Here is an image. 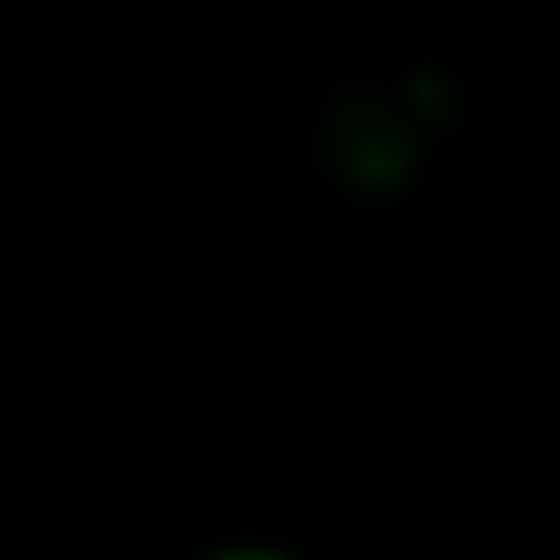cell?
<instances>
[{
    "label": "cell",
    "instance_id": "1",
    "mask_svg": "<svg viewBox=\"0 0 560 560\" xmlns=\"http://www.w3.org/2000/svg\"><path fill=\"white\" fill-rule=\"evenodd\" d=\"M211 560H291V553H277V547H224Z\"/></svg>",
    "mask_w": 560,
    "mask_h": 560
}]
</instances>
